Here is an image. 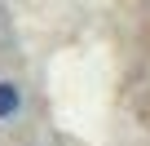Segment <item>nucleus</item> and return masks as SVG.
<instances>
[{"mask_svg": "<svg viewBox=\"0 0 150 146\" xmlns=\"http://www.w3.org/2000/svg\"><path fill=\"white\" fill-rule=\"evenodd\" d=\"M18 106H22L18 89H13V84H0V120H9V115H18Z\"/></svg>", "mask_w": 150, "mask_h": 146, "instance_id": "obj_1", "label": "nucleus"}]
</instances>
